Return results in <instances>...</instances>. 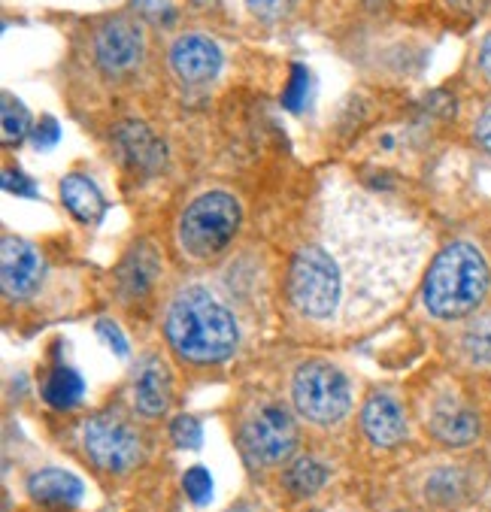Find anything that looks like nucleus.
Here are the masks:
<instances>
[{"instance_id": "27", "label": "nucleus", "mask_w": 491, "mask_h": 512, "mask_svg": "<svg viewBox=\"0 0 491 512\" xmlns=\"http://www.w3.org/2000/svg\"><path fill=\"white\" fill-rule=\"evenodd\" d=\"M291 4L294 0H246V10L261 22H273V19H282L291 10Z\"/></svg>"}, {"instance_id": "9", "label": "nucleus", "mask_w": 491, "mask_h": 512, "mask_svg": "<svg viewBox=\"0 0 491 512\" xmlns=\"http://www.w3.org/2000/svg\"><path fill=\"white\" fill-rule=\"evenodd\" d=\"M94 55L107 73L122 76L134 70L143 58V34L131 19H110L94 37Z\"/></svg>"}, {"instance_id": "24", "label": "nucleus", "mask_w": 491, "mask_h": 512, "mask_svg": "<svg viewBox=\"0 0 491 512\" xmlns=\"http://www.w3.org/2000/svg\"><path fill=\"white\" fill-rule=\"evenodd\" d=\"M170 434H173V443H176L179 449H201V440H204V431H201L198 419H191V416L173 419Z\"/></svg>"}, {"instance_id": "7", "label": "nucleus", "mask_w": 491, "mask_h": 512, "mask_svg": "<svg viewBox=\"0 0 491 512\" xmlns=\"http://www.w3.org/2000/svg\"><path fill=\"white\" fill-rule=\"evenodd\" d=\"M82 443H85V452L91 455V461L110 473H125L143 458V443L134 434V428L110 413L85 422Z\"/></svg>"}, {"instance_id": "15", "label": "nucleus", "mask_w": 491, "mask_h": 512, "mask_svg": "<svg viewBox=\"0 0 491 512\" xmlns=\"http://www.w3.org/2000/svg\"><path fill=\"white\" fill-rule=\"evenodd\" d=\"M134 400L143 416H161L170 406V373L161 361L149 358L134 382Z\"/></svg>"}, {"instance_id": "5", "label": "nucleus", "mask_w": 491, "mask_h": 512, "mask_svg": "<svg viewBox=\"0 0 491 512\" xmlns=\"http://www.w3.org/2000/svg\"><path fill=\"white\" fill-rule=\"evenodd\" d=\"M291 300L294 306L310 316V319H331L337 313V306L343 303V288L340 279L334 273L331 258L322 252L319 243H310L304 249H298L291 261Z\"/></svg>"}, {"instance_id": "4", "label": "nucleus", "mask_w": 491, "mask_h": 512, "mask_svg": "<svg viewBox=\"0 0 491 512\" xmlns=\"http://www.w3.org/2000/svg\"><path fill=\"white\" fill-rule=\"evenodd\" d=\"M240 228V203L225 191H210L198 197L182 213L179 222V246L191 258H216Z\"/></svg>"}, {"instance_id": "11", "label": "nucleus", "mask_w": 491, "mask_h": 512, "mask_svg": "<svg viewBox=\"0 0 491 512\" xmlns=\"http://www.w3.org/2000/svg\"><path fill=\"white\" fill-rule=\"evenodd\" d=\"M170 67L185 85H204L222 67V52L213 40L201 34L179 37L170 49Z\"/></svg>"}, {"instance_id": "29", "label": "nucleus", "mask_w": 491, "mask_h": 512, "mask_svg": "<svg viewBox=\"0 0 491 512\" xmlns=\"http://www.w3.org/2000/svg\"><path fill=\"white\" fill-rule=\"evenodd\" d=\"M97 334L104 337V343L119 355V358H125L128 355V343H125V337H122V331L113 325V322H97Z\"/></svg>"}, {"instance_id": "19", "label": "nucleus", "mask_w": 491, "mask_h": 512, "mask_svg": "<svg viewBox=\"0 0 491 512\" xmlns=\"http://www.w3.org/2000/svg\"><path fill=\"white\" fill-rule=\"evenodd\" d=\"M328 479V470L316 461V458H301L298 464H294L285 476V485L298 494V497H310L316 494Z\"/></svg>"}, {"instance_id": "22", "label": "nucleus", "mask_w": 491, "mask_h": 512, "mask_svg": "<svg viewBox=\"0 0 491 512\" xmlns=\"http://www.w3.org/2000/svg\"><path fill=\"white\" fill-rule=\"evenodd\" d=\"M464 349L476 364H491V316H482L467 328Z\"/></svg>"}, {"instance_id": "35", "label": "nucleus", "mask_w": 491, "mask_h": 512, "mask_svg": "<svg viewBox=\"0 0 491 512\" xmlns=\"http://www.w3.org/2000/svg\"><path fill=\"white\" fill-rule=\"evenodd\" d=\"M237 512H243V509H237Z\"/></svg>"}, {"instance_id": "31", "label": "nucleus", "mask_w": 491, "mask_h": 512, "mask_svg": "<svg viewBox=\"0 0 491 512\" xmlns=\"http://www.w3.org/2000/svg\"><path fill=\"white\" fill-rule=\"evenodd\" d=\"M476 143L485 149V152H491V107L479 116V122H476Z\"/></svg>"}, {"instance_id": "1", "label": "nucleus", "mask_w": 491, "mask_h": 512, "mask_svg": "<svg viewBox=\"0 0 491 512\" xmlns=\"http://www.w3.org/2000/svg\"><path fill=\"white\" fill-rule=\"evenodd\" d=\"M164 328L170 346L194 364L225 361L237 349V322L207 288L179 291Z\"/></svg>"}, {"instance_id": "18", "label": "nucleus", "mask_w": 491, "mask_h": 512, "mask_svg": "<svg viewBox=\"0 0 491 512\" xmlns=\"http://www.w3.org/2000/svg\"><path fill=\"white\" fill-rule=\"evenodd\" d=\"M82 391H85V385H82L79 373H73L70 367L52 370V376L46 379V388H43L46 400H49L55 409H70V406H76V403L82 400Z\"/></svg>"}, {"instance_id": "13", "label": "nucleus", "mask_w": 491, "mask_h": 512, "mask_svg": "<svg viewBox=\"0 0 491 512\" xmlns=\"http://www.w3.org/2000/svg\"><path fill=\"white\" fill-rule=\"evenodd\" d=\"M431 434L446 446H464L479 434V422L464 403L443 400L431 413Z\"/></svg>"}, {"instance_id": "14", "label": "nucleus", "mask_w": 491, "mask_h": 512, "mask_svg": "<svg viewBox=\"0 0 491 512\" xmlns=\"http://www.w3.org/2000/svg\"><path fill=\"white\" fill-rule=\"evenodd\" d=\"M116 143L125 155L128 164L140 167V170H158L164 161V146L158 143V137L140 125V122H125L116 131Z\"/></svg>"}, {"instance_id": "12", "label": "nucleus", "mask_w": 491, "mask_h": 512, "mask_svg": "<svg viewBox=\"0 0 491 512\" xmlns=\"http://www.w3.org/2000/svg\"><path fill=\"white\" fill-rule=\"evenodd\" d=\"M361 425H364V434L376 446H385V449L398 446L407 437V419L401 413V406L385 394H373L367 400L361 413Z\"/></svg>"}, {"instance_id": "3", "label": "nucleus", "mask_w": 491, "mask_h": 512, "mask_svg": "<svg viewBox=\"0 0 491 512\" xmlns=\"http://www.w3.org/2000/svg\"><path fill=\"white\" fill-rule=\"evenodd\" d=\"M488 291V264L470 243L446 246L425 279V306L437 319H461L473 313Z\"/></svg>"}, {"instance_id": "34", "label": "nucleus", "mask_w": 491, "mask_h": 512, "mask_svg": "<svg viewBox=\"0 0 491 512\" xmlns=\"http://www.w3.org/2000/svg\"><path fill=\"white\" fill-rule=\"evenodd\" d=\"M198 7H210V4H216V0H194Z\"/></svg>"}, {"instance_id": "30", "label": "nucleus", "mask_w": 491, "mask_h": 512, "mask_svg": "<svg viewBox=\"0 0 491 512\" xmlns=\"http://www.w3.org/2000/svg\"><path fill=\"white\" fill-rule=\"evenodd\" d=\"M4 188H7V191H16V194H28V197L37 194V191L31 188V182H28L22 173H13V170L4 173Z\"/></svg>"}, {"instance_id": "6", "label": "nucleus", "mask_w": 491, "mask_h": 512, "mask_svg": "<svg viewBox=\"0 0 491 512\" xmlns=\"http://www.w3.org/2000/svg\"><path fill=\"white\" fill-rule=\"evenodd\" d=\"M294 406L298 413L316 425H331L346 416L349 409V382L346 376L325 364L310 361L294 373Z\"/></svg>"}, {"instance_id": "17", "label": "nucleus", "mask_w": 491, "mask_h": 512, "mask_svg": "<svg viewBox=\"0 0 491 512\" xmlns=\"http://www.w3.org/2000/svg\"><path fill=\"white\" fill-rule=\"evenodd\" d=\"M28 491L40 503L73 506L82 497V482L73 473H67V470H40V473L31 476Z\"/></svg>"}, {"instance_id": "33", "label": "nucleus", "mask_w": 491, "mask_h": 512, "mask_svg": "<svg viewBox=\"0 0 491 512\" xmlns=\"http://www.w3.org/2000/svg\"><path fill=\"white\" fill-rule=\"evenodd\" d=\"M479 64H482V70H485L488 79H491V37H485V43H482V49H479Z\"/></svg>"}, {"instance_id": "21", "label": "nucleus", "mask_w": 491, "mask_h": 512, "mask_svg": "<svg viewBox=\"0 0 491 512\" xmlns=\"http://www.w3.org/2000/svg\"><path fill=\"white\" fill-rule=\"evenodd\" d=\"M31 128V116L22 100L13 94H4V143H19Z\"/></svg>"}, {"instance_id": "2", "label": "nucleus", "mask_w": 491, "mask_h": 512, "mask_svg": "<svg viewBox=\"0 0 491 512\" xmlns=\"http://www.w3.org/2000/svg\"><path fill=\"white\" fill-rule=\"evenodd\" d=\"M331 243H319L331 258L340 288H382L385 282H407L410 258L401 246V234H328Z\"/></svg>"}, {"instance_id": "32", "label": "nucleus", "mask_w": 491, "mask_h": 512, "mask_svg": "<svg viewBox=\"0 0 491 512\" xmlns=\"http://www.w3.org/2000/svg\"><path fill=\"white\" fill-rule=\"evenodd\" d=\"M449 7L458 10V13H467V16H476L479 10L488 7V0H449Z\"/></svg>"}, {"instance_id": "8", "label": "nucleus", "mask_w": 491, "mask_h": 512, "mask_svg": "<svg viewBox=\"0 0 491 512\" xmlns=\"http://www.w3.org/2000/svg\"><path fill=\"white\" fill-rule=\"evenodd\" d=\"M243 440L252 458H258L261 464H282L285 458H291L294 446H298V428H294L288 409L276 403H264L249 416L243 428Z\"/></svg>"}, {"instance_id": "26", "label": "nucleus", "mask_w": 491, "mask_h": 512, "mask_svg": "<svg viewBox=\"0 0 491 512\" xmlns=\"http://www.w3.org/2000/svg\"><path fill=\"white\" fill-rule=\"evenodd\" d=\"M428 494L437 503H455L461 497V479L455 473H437L428 485Z\"/></svg>"}, {"instance_id": "25", "label": "nucleus", "mask_w": 491, "mask_h": 512, "mask_svg": "<svg viewBox=\"0 0 491 512\" xmlns=\"http://www.w3.org/2000/svg\"><path fill=\"white\" fill-rule=\"evenodd\" d=\"M185 494L194 500V503H207L210 494H213V479L204 467H191L185 473Z\"/></svg>"}, {"instance_id": "20", "label": "nucleus", "mask_w": 491, "mask_h": 512, "mask_svg": "<svg viewBox=\"0 0 491 512\" xmlns=\"http://www.w3.org/2000/svg\"><path fill=\"white\" fill-rule=\"evenodd\" d=\"M158 276V264H155V252L152 249H137V255L128 258L125 264V273H122V282L131 294H143Z\"/></svg>"}, {"instance_id": "10", "label": "nucleus", "mask_w": 491, "mask_h": 512, "mask_svg": "<svg viewBox=\"0 0 491 512\" xmlns=\"http://www.w3.org/2000/svg\"><path fill=\"white\" fill-rule=\"evenodd\" d=\"M40 276H43L40 252L31 243L7 234L4 243H0V279H4L7 297L19 300V297L34 294L40 285Z\"/></svg>"}, {"instance_id": "28", "label": "nucleus", "mask_w": 491, "mask_h": 512, "mask_svg": "<svg viewBox=\"0 0 491 512\" xmlns=\"http://www.w3.org/2000/svg\"><path fill=\"white\" fill-rule=\"evenodd\" d=\"M58 137H61L58 122H55L52 116H43L40 125L34 128V146H37V149H52V146L58 143Z\"/></svg>"}, {"instance_id": "16", "label": "nucleus", "mask_w": 491, "mask_h": 512, "mask_svg": "<svg viewBox=\"0 0 491 512\" xmlns=\"http://www.w3.org/2000/svg\"><path fill=\"white\" fill-rule=\"evenodd\" d=\"M61 200L70 210V216L79 222H97L104 216V197L88 176H79V173L67 176L61 182Z\"/></svg>"}, {"instance_id": "23", "label": "nucleus", "mask_w": 491, "mask_h": 512, "mask_svg": "<svg viewBox=\"0 0 491 512\" xmlns=\"http://www.w3.org/2000/svg\"><path fill=\"white\" fill-rule=\"evenodd\" d=\"M307 85H310V76L301 64H294L291 67V79H288V88L282 91V104L291 110V113H298L304 107V100H307Z\"/></svg>"}]
</instances>
